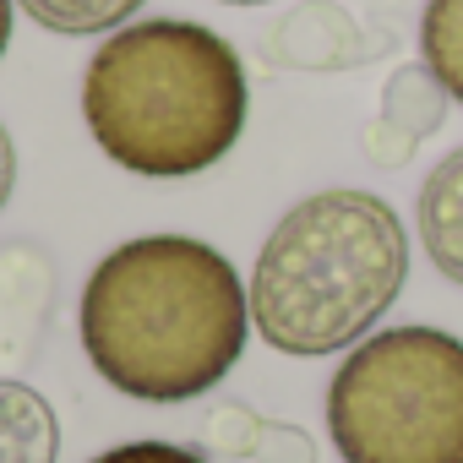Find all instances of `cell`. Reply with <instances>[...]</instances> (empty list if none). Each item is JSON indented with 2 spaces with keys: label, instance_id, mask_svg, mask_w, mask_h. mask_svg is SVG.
Masks as SVG:
<instances>
[{
  "label": "cell",
  "instance_id": "cell-2",
  "mask_svg": "<svg viewBox=\"0 0 463 463\" xmlns=\"http://www.w3.org/2000/svg\"><path fill=\"white\" fill-rule=\"evenodd\" d=\"M82 120L126 175L191 180L246 137L251 77L241 50L207 23L142 17L88 55Z\"/></svg>",
  "mask_w": 463,
  "mask_h": 463
},
{
  "label": "cell",
  "instance_id": "cell-5",
  "mask_svg": "<svg viewBox=\"0 0 463 463\" xmlns=\"http://www.w3.org/2000/svg\"><path fill=\"white\" fill-rule=\"evenodd\" d=\"M447 104L452 93L436 82V71L420 61V66H398L382 88V115L365 126V153L371 164L382 169H398L441 120H447Z\"/></svg>",
  "mask_w": 463,
  "mask_h": 463
},
{
  "label": "cell",
  "instance_id": "cell-1",
  "mask_svg": "<svg viewBox=\"0 0 463 463\" xmlns=\"http://www.w3.org/2000/svg\"><path fill=\"white\" fill-rule=\"evenodd\" d=\"M82 354L137 403H191L241 365L251 289L196 235H137L99 257L77 306Z\"/></svg>",
  "mask_w": 463,
  "mask_h": 463
},
{
  "label": "cell",
  "instance_id": "cell-15",
  "mask_svg": "<svg viewBox=\"0 0 463 463\" xmlns=\"http://www.w3.org/2000/svg\"><path fill=\"white\" fill-rule=\"evenodd\" d=\"M218 6H273V0H218Z\"/></svg>",
  "mask_w": 463,
  "mask_h": 463
},
{
  "label": "cell",
  "instance_id": "cell-3",
  "mask_svg": "<svg viewBox=\"0 0 463 463\" xmlns=\"http://www.w3.org/2000/svg\"><path fill=\"white\" fill-rule=\"evenodd\" d=\"M409 279V229L376 191L327 185L295 202L251 268V327L268 349L322 360L371 338Z\"/></svg>",
  "mask_w": 463,
  "mask_h": 463
},
{
  "label": "cell",
  "instance_id": "cell-8",
  "mask_svg": "<svg viewBox=\"0 0 463 463\" xmlns=\"http://www.w3.org/2000/svg\"><path fill=\"white\" fill-rule=\"evenodd\" d=\"M61 458V420L50 398L28 382L0 376V463H55Z\"/></svg>",
  "mask_w": 463,
  "mask_h": 463
},
{
  "label": "cell",
  "instance_id": "cell-14",
  "mask_svg": "<svg viewBox=\"0 0 463 463\" xmlns=\"http://www.w3.org/2000/svg\"><path fill=\"white\" fill-rule=\"evenodd\" d=\"M12 17H17V0H0V55L12 44Z\"/></svg>",
  "mask_w": 463,
  "mask_h": 463
},
{
  "label": "cell",
  "instance_id": "cell-10",
  "mask_svg": "<svg viewBox=\"0 0 463 463\" xmlns=\"http://www.w3.org/2000/svg\"><path fill=\"white\" fill-rule=\"evenodd\" d=\"M420 61L436 71V82L452 93V104H463V0H425Z\"/></svg>",
  "mask_w": 463,
  "mask_h": 463
},
{
  "label": "cell",
  "instance_id": "cell-6",
  "mask_svg": "<svg viewBox=\"0 0 463 463\" xmlns=\"http://www.w3.org/2000/svg\"><path fill=\"white\" fill-rule=\"evenodd\" d=\"M360 28L344 6L333 0H311V6L289 12L273 33H268V55L279 66H300V71H344L360 61Z\"/></svg>",
  "mask_w": 463,
  "mask_h": 463
},
{
  "label": "cell",
  "instance_id": "cell-7",
  "mask_svg": "<svg viewBox=\"0 0 463 463\" xmlns=\"http://www.w3.org/2000/svg\"><path fill=\"white\" fill-rule=\"evenodd\" d=\"M414 229L430 268L463 289V142L425 175L420 202H414Z\"/></svg>",
  "mask_w": 463,
  "mask_h": 463
},
{
  "label": "cell",
  "instance_id": "cell-4",
  "mask_svg": "<svg viewBox=\"0 0 463 463\" xmlns=\"http://www.w3.org/2000/svg\"><path fill=\"white\" fill-rule=\"evenodd\" d=\"M327 436L344 463H463V338L387 327L327 382Z\"/></svg>",
  "mask_w": 463,
  "mask_h": 463
},
{
  "label": "cell",
  "instance_id": "cell-12",
  "mask_svg": "<svg viewBox=\"0 0 463 463\" xmlns=\"http://www.w3.org/2000/svg\"><path fill=\"white\" fill-rule=\"evenodd\" d=\"M93 463H207V458L180 441H120V447L99 452Z\"/></svg>",
  "mask_w": 463,
  "mask_h": 463
},
{
  "label": "cell",
  "instance_id": "cell-11",
  "mask_svg": "<svg viewBox=\"0 0 463 463\" xmlns=\"http://www.w3.org/2000/svg\"><path fill=\"white\" fill-rule=\"evenodd\" d=\"M262 414L246 409V403H218L207 414V447L223 452V458H257V441H262Z\"/></svg>",
  "mask_w": 463,
  "mask_h": 463
},
{
  "label": "cell",
  "instance_id": "cell-13",
  "mask_svg": "<svg viewBox=\"0 0 463 463\" xmlns=\"http://www.w3.org/2000/svg\"><path fill=\"white\" fill-rule=\"evenodd\" d=\"M12 191H17V142H12L6 120H0V213H6Z\"/></svg>",
  "mask_w": 463,
  "mask_h": 463
},
{
  "label": "cell",
  "instance_id": "cell-9",
  "mask_svg": "<svg viewBox=\"0 0 463 463\" xmlns=\"http://www.w3.org/2000/svg\"><path fill=\"white\" fill-rule=\"evenodd\" d=\"M23 17L39 23L44 33H61V39H99V33H115L126 23H137V12L147 0H17Z\"/></svg>",
  "mask_w": 463,
  "mask_h": 463
}]
</instances>
